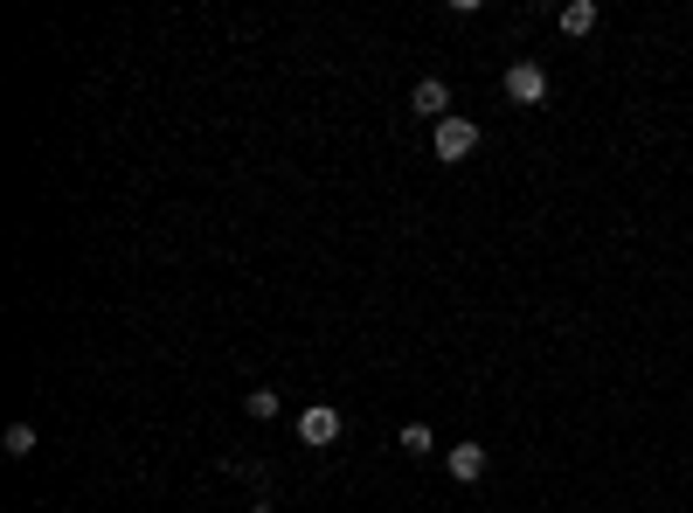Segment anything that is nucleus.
<instances>
[{
  "mask_svg": "<svg viewBox=\"0 0 693 513\" xmlns=\"http://www.w3.org/2000/svg\"><path fill=\"white\" fill-rule=\"evenodd\" d=\"M243 417L271 423V417H277V389H250V396H243Z\"/></svg>",
  "mask_w": 693,
  "mask_h": 513,
  "instance_id": "1a4fd4ad",
  "label": "nucleus"
},
{
  "mask_svg": "<svg viewBox=\"0 0 693 513\" xmlns=\"http://www.w3.org/2000/svg\"><path fill=\"white\" fill-rule=\"evenodd\" d=\"M444 465H451V479H458V485H479L493 458H485V444H451V451H444Z\"/></svg>",
  "mask_w": 693,
  "mask_h": 513,
  "instance_id": "39448f33",
  "label": "nucleus"
},
{
  "mask_svg": "<svg viewBox=\"0 0 693 513\" xmlns=\"http://www.w3.org/2000/svg\"><path fill=\"white\" fill-rule=\"evenodd\" d=\"M597 29V0H569L561 8V35H589Z\"/></svg>",
  "mask_w": 693,
  "mask_h": 513,
  "instance_id": "423d86ee",
  "label": "nucleus"
},
{
  "mask_svg": "<svg viewBox=\"0 0 693 513\" xmlns=\"http://www.w3.org/2000/svg\"><path fill=\"white\" fill-rule=\"evenodd\" d=\"M0 451H8V458H29V451H35V423H8V438H0Z\"/></svg>",
  "mask_w": 693,
  "mask_h": 513,
  "instance_id": "6e6552de",
  "label": "nucleus"
},
{
  "mask_svg": "<svg viewBox=\"0 0 693 513\" xmlns=\"http://www.w3.org/2000/svg\"><path fill=\"white\" fill-rule=\"evenodd\" d=\"M340 430H347V417L333 402H313L298 417V444H313V451H326V444H340Z\"/></svg>",
  "mask_w": 693,
  "mask_h": 513,
  "instance_id": "f03ea898",
  "label": "nucleus"
},
{
  "mask_svg": "<svg viewBox=\"0 0 693 513\" xmlns=\"http://www.w3.org/2000/svg\"><path fill=\"white\" fill-rule=\"evenodd\" d=\"M409 112H423L430 125H444L451 118V84H444V76H423V84L409 91Z\"/></svg>",
  "mask_w": 693,
  "mask_h": 513,
  "instance_id": "20e7f679",
  "label": "nucleus"
},
{
  "mask_svg": "<svg viewBox=\"0 0 693 513\" xmlns=\"http://www.w3.org/2000/svg\"><path fill=\"white\" fill-rule=\"evenodd\" d=\"M506 97H513V105H542V97H548V70L542 63H506Z\"/></svg>",
  "mask_w": 693,
  "mask_h": 513,
  "instance_id": "7ed1b4c3",
  "label": "nucleus"
},
{
  "mask_svg": "<svg viewBox=\"0 0 693 513\" xmlns=\"http://www.w3.org/2000/svg\"><path fill=\"white\" fill-rule=\"evenodd\" d=\"M409 458H430V451H438V438H430V423H402V438H396Z\"/></svg>",
  "mask_w": 693,
  "mask_h": 513,
  "instance_id": "0eeeda50",
  "label": "nucleus"
},
{
  "mask_svg": "<svg viewBox=\"0 0 693 513\" xmlns=\"http://www.w3.org/2000/svg\"><path fill=\"white\" fill-rule=\"evenodd\" d=\"M430 153H438V160H444V167H458V160H472V153H479V125L451 112L444 125H430Z\"/></svg>",
  "mask_w": 693,
  "mask_h": 513,
  "instance_id": "f257e3e1",
  "label": "nucleus"
}]
</instances>
